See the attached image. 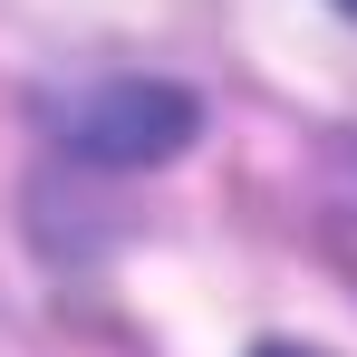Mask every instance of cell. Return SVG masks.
Here are the masks:
<instances>
[{"mask_svg":"<svg viewBox=\"0 0 357 357\" xmlns=\"http://www.w3.org/2000/svg\"><path fill=\"white\" fill-rule=\"evenodd\" d=\"M261 357H309V348H261Z\"/></svg>","mask_w":357,"mask_h":357,"instance_id":"cell-2","label":"cell"},{"mask_svg":"<svg viewBox=\"0 0 357 357\" xmlns=\"http://www.w3.org/2000/svg\"><path fill=\"white\" fill-rule=\"evenodd\" d=\"M338 10H348V20H357V0H338Z\"/></svg>","mask_w":357,"mask_h":357,"instance_id":"cell-4","label":"cell"},{"mask_svg":"<svg viewBox=\"0 0 357 357\" xmlns=\"http://www.w3.org/2000/svg\"><path fill=\"white\" fill-rule=\"evenodd\" d=\"M348 232H357V193H348Z\"/></svg>","mask_w":357,"mask_h":357,"instance_id":"cell-3","label":"cell"},{"mask_svg":"<svg viewBox=\"0 0 357 357\" xmlns=\"http://www.w3.org/2000/svg\"><path fill=\"white\" fill-rule=\"evenodd\" d=\"M193 135V107L165 97V87H107L77 107V145L87 155H116V165H145V155H174Z\"/></svg>","mask_w":357,"mask_h":357,"instance_id":"cell-1","label":"cell"}]
</instances>
